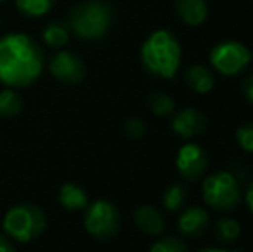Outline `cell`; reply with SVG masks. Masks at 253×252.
<instances>
[{
    "label": "cell",
    "mask_w": 253,
    "mask_h": 252,
    "mask_svg": "<svg viewBox=\"0 0 253 252\" xmlns=\"http://www.w3.org/2000/svg\"><path fill=\"white\" fill-rule=\"evenodd\" d=\"M174 7L179 19L188 26H200L209 16V5L205 0H176Z\"/></svg>",
    "instance_id": "obj_13"
},
{
    "label": "cell",
    "mask_w": 253,
    "mask_h": 252,
    "mask_svg": "<svg viewBox=\"0 0 253 252\" xmlns=\"http://www.w3.org/2000/svg\"><path fill=\"white\" fill-rule=\"evenodd\" d=\"M3 232L10 240L28 244L38 239L47 228L45 212L35 204H19L10 207L3 216Z\"/></svg>",
    "instance_id": "obj_3"
},
{
    "label": "cell",
    "mask_w": 253,
    "mask_h": 252,
    "mask_svg": "<svg viewBox=\"0 0 253 252\" xmlns=\"http://www.w3.org/2000/svg\"><path fill=\"white\" fill-rule=\"evenodd\" d=\"M69 28L64 23H50L42 31V38L50 49H62L69 42Z\"/></svg>",
    "instance_id": "obj_16"
},
{
    "label": "cell",
    "mask_w": 253,
    "mask_h": 252,
    "mask_svg": "<svg viewBox=\"0 0 253 252\" xmlns=\"http://www.w3.org/2000/svg\"><path fill=\"white\" fill-rule=\"evenodd\" d=\"M252 59H253V54H252Z\"/></svg>",
    "instance_id": "obj_30"
},
{
    "label": "cell",
    "mask_w": 253,
    "mask_h": 252,
    "mask_svg": "<svg viewBox=\"0 0 253 252\" xmlns=\"http://www.w3.org/2000/svg\"><path fill=\"white\" fill-rule=\"evenodd\" d=\"M212 67L222 76H236L252 62V52L240 42H220L209 54Z\"/></svg>",
    "instance_id": "obj_7"
},
{
    "label": "cell",
    "mask_w": 253,
    "mask_h": 252,
    "mask_svg": "<svg viewBox=\"0 0 253 252\" xmlns=\"http://www.w3.org/2000/svg\"><path fill=\"white\" fill-rule=\"evenodd\" d=\"M124 131H126V135L131 140H140L145 135V131H147V126L140 118H129L126 121V125H124Z\"/></svg>",
    "instance_id": "obj_24"
},
{
    "label": "cell",
    "mask_w": 253,
    "mask_h": 252,
    "mask_svg": "<svg viewBox=\"0 0 253 252\" xmlns=\"http://www.w3.org/2000/svg\"><path fill=\"white\" fill-rule=\"evenodd\" d=\"M170 128L177 137L190 140L198 135L205 133L207 130V118L202 111L193 107L181 109V111L174 112L172 119H170Z\"/></svg>",
    "instance_id": "obj_10"
},
{
    "label": "cell",
    "mask_w": 253,
    "mask_h": 252,
    "mask_svg": "<svg viewBox=\"0 0 253 252\" xmlns=\"http://www.w3.org/2000/svg\"><path fill=\"white\" fill-rule=\"evenodd\" d=\"M209 212L202 207H188L181 212V216L177 218V228L184 237L190 239H197L202 237L209 228Z\"/></svg>",
    "instance_id": "obj_11"
},
{
    "label": "cell",
    "mask_w": 253,
    "mask_h": 252,
    "mask_svg": "<svg viewBox=\"0 0 253 252\" xmlns=\"http://www.w3.org/2000/svg\"><path fill=\"white\" fill-rule=\"evenodd\" d=\"M188 199V189L183 185V183H172L166 192H164V207L170 212L179 211L181 207L184 205Z\"/></svg>",
    "instance_id": "obj_19"
},
{
    "label": "cell",
    "mask_w": 253,
    "mask_h": 252,
    "mask_svg": "<svg viewBox=\"0 0 253 252\" xmlns=\"http://www.w3.org/2000/svg\"><path fill=\"white\" fill-rule=\"evenodd\" d=\"M198 252H233V251L222 249V247H205V249H200Z\"/></svg>",
    "instance_id": "obj_28"
},
{
    "label": "cell",
    "mask_w": 253,
    "mask_h": 252,
    "mask_svg": "<svg viewBox=\"0 0 253 252\" xmlns=\"http://www.w3.org/2000/svg\"><path fill=\"white\" fill-rule=\"evenodd\" d=\"M59 202L67 211H81L88 207V194L76 183H66L59 190Z\"/></svg>",
    "instance_id": "obj_15"
},
{
    "label": "cell",
    "mask_w": 253,
    "mask_h": 252,
    "mask_svg": "<svg viewBox=\"0 0 253 252\" xmlns=\"http://www.w3.org/2000/svg\"><path fill=\"white\" fill-rule=\"evenodd\" d=\"M150 252H190L188 246L177 237H164L150 247Z\"/></svg>",
    "instance_id": "obj_22"
},
{
    "label": "cell",
    "mask_w": 253,
    "mask_h": 252,
    "mask_svg": "<svg viewBox=\"0 0 253 252\" xmlns=\"http://www.w3.org/2000/svg\"><path fill=\"white\" fill-rule=\"evenodd\" d=\"M134 223L136 226L147 235H160L166 228V223H164V216L153 205H141L134 211Z\"/></svg>",
    "instance_id": "obj_14"
},
{
    "label": "cell",
    "mask_w": 253,
    "mask_h": 252,
    "mask_svg": "<svg viewBox=\"0 0 253 252\" xmlns=\"http://www.w3.org/2000/svg\"><path fill=\"white\" fill-rule=\"evenodd\" d=\"M184 81L193 92L200 95L210 94L215 87V76L209 67L202 64H191L190 67L184 69Z\"/></svg>",
    "instance_id": "obj_12"
},
{
    "label": "cell",
    "mask_w": 253,
    "mask_h": 252,
    "mask_svg": "<svg viewBox=\"0 0 253 252\" xmlns=\"http://www.w3.org/2000/svg\"><path fill=\"white\" fill-rule=\"evenodd\" d=\"M205 204L220 212H229L240 204L241 187L238 178L229 171H219L203 180Z\"/></svg>",
    "instance_id": "obj_5"
},
{
    "label": "cell",
    "mask_w": 253,
    "mask_h": 252,
    "mask_svg": "<svg viewBox=\"0 0 253 252\" xmlns=\"http://www.w3.org/2000/svg\"><path fill=\"white\" fill-rule=\"evenodd\" d=\"M69 24L81 40H98L112 24V9L102 0H86L73 9Z\"/></svg>",
    "instance_id": "obj_4"
},
{
    "label": "cell",
    "mask_w": 253,
    "mask_h": 252,
    "mask_svg": "<svg viewBox=\"0 0 253 252\" xmlns=\"http://www.w3.org/2000/svg\"><path fill=\"white\" fill-rule=\"evenodd\" d=\"M43 69L40 45L24 33H10L0 38V83L9 88H23L35 83Z\"/></svg>",
    "instance_id": "obj_1"
},
{
    "label": "cell",
    "mask_w": 253,
    "mask_h": 252,
    "mask_svg": "<svg viewBox=\"0 0 253 252\" xmlns=\"http://www.w3.org/2000/svg\"><path fill=\"white\" fill-rule=\"evenodd\" d=\"M84 228L95 239L110 240L121 228L119 209L105 199L91 202L84 212Z\"/></svg>",
    "instance_id": "obj_6"
},
{
    "label": "cell",
    "mask_w": 253,
    "mask_h": 252,
    "mask_svg": "<svg viewBox=\"0 0 253 252\" xmlns=\"http://www.w3.org/2000/svg\"><path fill=\"white\" fill-rule=\"evenodd\" d=\"M48 69H50L52 76L60 80L62 83H80L86 76V66H84L83 59L69 50L57 52L52 57Z\"/></svg>",
    "instance_id": "obj_9"
},
{
    "label": "cell",
    "mask_w": 253,
    "mask_h": 252,
    "mask_svg": "<svg viewBox=\"0 0 253 252\" xmlns=\"http://www.w3.org/2000/svg\"><path fill=\"white\" fill-rule=\"evenodd\" d=\"M0 2H5V0H0Z\"/></svg>",
    "instance_id": "obj_29"
},
{
    "label": "cell",
    "mask_w": 253,
    "mask_h": 252,
    "mask_svg": "<svg viewBox=\"0 0 253 252\" xmlns=\"http://www.w3.org/2000/svg\"><path fill=\"white\" fill-rule=\"evenodd\" d=\"M236 142L245 152L253 154V121L245 123L236 130Z\"/></svg>",
    "instance_id": "obj_23"
},
{
    "label": "cell",
    "mask_w": 253,
    "mask_h": 252,
    "mask_svg": "<svg viewBox=\"0 0 253 252\" xmlns=\"http://www.w3.org/2000/svg\"><path fill=\"white\" fill-rule=\"evenodd\" d=\"M176 168L186 182H198L205 176L209 168L207 152L197 144H186L177 151Z\"/></svg>",
    "instance_id": "obj_8"
},
{
    "label": "cell",
    "mask_w": 253,
    "mask_h": 252,
    "mask_svg": "<svg viewBox=\"0 0 253 252\" xmlns=\"http://www.w3.org/2000/svg\"><path fill=\"white\" fill-rule=\"evenodd\" d=\"M55 0H16V7L28 17H42L52 10Z\"/></svg>",
    "instance_id": "obj_21"
},
{
    "label": "cell",
    "mask_w": 253,
    "mask_h": 252,
    "mask_svg": "<svg viewBox=\"0 0 253 252\" xmlns=\"http://www.w3.org/2000/svg\"><path fill=\"white\" fill-rule=\"evenodd\" d=\"M241 92H243L245 99H247L250 104H253V73L248 74L243 80V83H241Z\"/></svg>",
    "instance_id": "obj_25"
},
{
    "label": "cell",
    "mask_w": 253,
    "mask_h": 252,
    "mask_svg": "<svg viewBox=\"0 0 253 252\" xmlns=\"http://www.w3.org/2000/svg\"><path fill=\"white\" fill-rule=\"evenodd\" d=\"M141 64L150 74L170 80L181 66V45L167 30H157L141 45Z\"/></svg>",
    "instance_id": "obj_2"
},
{
    "label": "cell",
    "mask_w": 253,
    "mask_h": 252,
    "mask_svg": "<svg viewBox=\"0 0 253 252\" xmlns=\"http://www.w3.org/2000/svg\"><path fill=\"white\" fill-rule=\"evenodd\" d=\"M23 109V99L14 88H3L0 92V118H16Z\"/></svg>",
    "instance_id": "obj_17"
},
{
    "label": "cell",
    "mask_w": 253,
    "mask_h": 252,
    "mask_svg": "<svg viewBox=\"0 0 253 252\" xmlns=\"http://www.w3.org/2000/svg\"><path fill=\"white\" fill-rule=\"evenodd\" d=\"M0 252H16L12 242L5 235H0Z\"/></svg>",
    "instance_id": "obj_26"
},
{
    "label": "cell",
    "mask_w": 253,
    "mask_h": 252,
    "mask_svg": "<svg viewBox=\"0 0 253 252\" xmlns=\"http://www.w3.org/2000/svg\"><path fill=\"white\" fill-rule=\"evenodd\" d=\"M148 105H150L152 112L159 118H166V116H172L176 111V101L170 95L162 94V92H155L148 97Z\"/></svg>",
    "instance_id": "obj_20"
},
{
    "label": "cell",
    "mask_w": 253,
    "mask_h": 252,
    "mask_svg": "<svg viewBox=\"0 0 253 252\" xmlns=\"http://www.w3.org/2000/svg\"><path fill=\"white\" fill-rule=\"evenodd\" d=\"M245 202H247V207L250 209V212L253 214V182L245 190Z\"/></svg>",
    "instance_id": "obj_27"
},
{
    "label": "cell",
    "mask_w": 253,
    "mask_h": 252,
    "mask_svg": "<svg viewBox=\"0 0 253 252\" xmlns=\"http://www.w3.org/2000/svg\"><path fill=\"white\" fill-rule=\"evenodd\" d=\"M215 239L220 244H233L234 240H238V237L241 235V226L236 219L233 218H222L215 223Z\"/></svg>",
    "instance_id": "obj_18"
}]
</instances>
